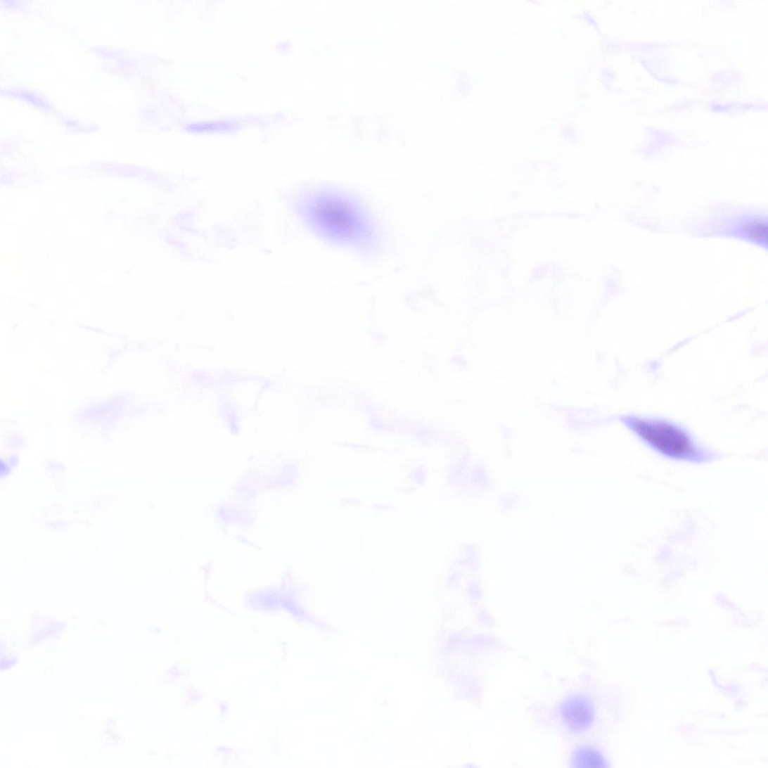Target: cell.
<instances>
[{
    "mask_svg": "<svg viewBox=\"0 0 768 768\" xmlns=\"http://www.w3.org/2000/svg\"><path fill=\"white\" fill-rule=\"evenodd\" d=\"M307 212L313 227L326 239L366 255L378 250L380 237L376 220L354 196L324 188L312 195Z\"/></svg>",
    "mask_w": 768,
    "mask_h": 768,
    "instance_id": "cell-1",
    "label": "cell"
},
{
    "mask_svg": "<svg viewBox=\"0 0 768 768\" xmlns=\"http://www.w3.org/2000/svg\"><path fill=\"white\" fill-rule=\"evenodd\" d=\"M641 442L659 455L671 460L705 464L719 454L701 443L686 428L661 417L625 414L620 416Z\"/></svg>",
    "mask_w": 768,
    "mask_h": 768,
    "instance_id": "cell-2",
    "label": "cell"
},
{
    "mask_svg": "<svg viewBox=\"0 0 768 768\" xmlns=\"http://www.w3.org/2000/svg\"><path fill=\"white\" fill-rule=\"evenodd\" d=\"M568 725L575 729H584L591 724L593 713L591 708L584 701L570 703L564 712Z\"/></svg>",
    "mask_w": 768,
    "mask_h": 768,
    "instance_id": "cell-3",
    "label": "cell"
},
{
    "mask_svg": "<svg viewBox=\"0 0 768 768\" xmlns=\"http://www.w3.org/2000/svg\"><path fill=\"white\" fill-rule=\"evenodd\" d=\"M582 763L589 767H606V762L603 755L596 750H587L582 753Z\"/></svg>",
    "mask_w": 768,
    "mask_h": 768,
    "instance_id": "cell-4",
    "label": "cell"
},
{
    "mask_svg": "<svg viewBox=\"0 0 768 768\" xmlns=\"http://www.w3.org/2000/svg\"><path fill=\"white\" fill-rule=\"evenodd\" d=\"M745 231L748 234L751 238L761 241L765 244L767 239V226L761 222H754L747 225Z\"/></svg>",
    "mask_w": 768,
    "mask_h": 768,
    "instance_id": "cell-5",
    "label": "cell"
}]
</instances>
